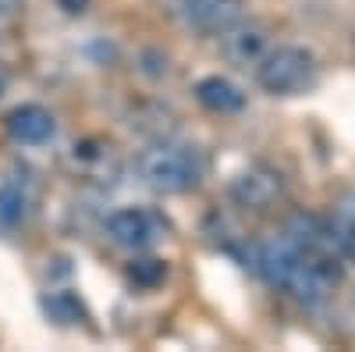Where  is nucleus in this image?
<instances>
[{"label":"nucleus","mask_w":355,"mask_h":352,"mask_svg":"<svg viewBox=\"0 0 355 352\" xmlns=\"http://www.w3.org/2000/svg\"><path fill=\"white\" fill-rule=\"evenodd\" d=\"M139 174L157 192H189L202 178V160L185 146H153L139 157Z\"/></svg>","instance_id":"nucleus-1"},{"label":"nucleus","mask_w":355,"mask_h":352,"mask_svg":"<svg viewBox=\"0 0 355 352\" xmlns=\"http://www.w3.org/2000/svg\"><path fill=\"white\" fill-rule=\"evenodd\" d=\"M316 78V61L302 47H277L266 50L256 61V82L270 97H295L309 90Z\"/></svg>","instance_id":"nucleus-2"},{"label":"nucleus","mask_w":355,"mask_h":352,"mask_svg":"<svg viewBox=\"0 0 355 352\" xmlns=\"http://www.w3.org/2000/svg\"><path fill=\"white\" fill-rule=\"evenodd\" d=\"M174 8L189 28L206 33V36L227 33V28L234 22H242V15H245L242 0H174Z\"/></svg>","instance_id":"nucleus-3"},{"label":"nucleus","mask_w":355,"mask_h":352,"mask_svg":"<svg viewBox=\"0 0 355 352\" xmlns=\"http://www.w3.org/2000/svg\"><path fill=\"white\" fill-rule=\"evenodd\" d=\"M164 221L150 210H117L107 217V239L121 249H150L160 235H164Z\"/></svg>","instance_id":"nucleus-4"},{"label":"nucleus","mask_w":355,"mask_h":352,"mask_svg":"<svg viewBox=\"0 0 355 352\" xmlns=\"http://www.w3.org/2000/svg\"><path fill=\"white\" fill-rule=\"evenodd\" d=\"M8 132L25 146H43L53 139V117L40 103H25L8 114Z\"/></svg>","instance_id":"nucleus-5"},{"label":"nucleus","mask_w":355,"mask_h":352,"mask_svg":"<svg viewBox=\"0 0 355 352\" xmlns=\"http://www.w3.org/2000/svg\"><path fill=\"white\" fill-rule=\"evenodd\" d=\"M224 36V53L231 57L234 65H256L259 57L266 53V33L259 25H242V22H234Z\"/></svg>","instance_id":"nucleus-6"},{"label":"nucleus","mask_w":355,"mask_h":352,"mask_svg":"<svg viewBox=\"0 0 355 352\" xmlns=\"http://www.w3.org/2000/svg\"><path fill=\"white\" fill-rule=\"evenodd\" d=\"M196 97H199L202 107H210L217 114H239L245 107V93L231 78H220V75H206L196 85Z\"/></svg>","instance_id":"nucleus-7"},{"label":"nucleus","mask_w":355,"mask_h":352,"mask_svg":"<svg viewBox=\"0 0 355 352\" xmlns=\"http://www.w3.org/2000/svg\"><path fill=\"white\" fill-rule=\"evenodd\" d=\"M234 199L245 203V207H266L277 192H281V182L274 174H263V171H245L234 178Z\"/></svg>","instance_id":"nucleus-8"},{"label":"nucleus","mask_w":355,"mask_h":352,"mask_svg":"<svg viewBox=\"0 0 355 352\" xmlns=\"http://www.w3.org/2000/svg\"><path fill=\"white\" fill-rule=\"evenodd\" d=\"M21 214H25V196L18 189H0V224L11 228L21 221Z\"/></svg>","instance_id":"nucleus-9"},{"label":"nucleus","mask_w":355,"mask_h":352,"mask_svg":"<svg viewBox=\"0 0 355 352\" xmlns=\"http://www.w3.org/2000/svg\"><path fill=\"white\" fill-rule=\"evenodd\" d=\"M160 274H164V267H160L157 260H142V263H135V267H132V278H135V281H146V285L157 281Z\"/></svg>","instance_id":"nucleus-10"},{"label":"nucleus","mask_w":355,"mask_h":352,"mask_svg":"<svg viewBox=\"0 0 355 352\" xmlns=\"http://www.w3.org/2000/svg\"><path fill=\"white\" fill-rule=\"evenodd\" d=\"M57 4H61L68 15H82V11L89 8V0H57Z\"/></svg>","instance_id":"nucleus-11"},{"label":"nucleus","mask_w":355,"mask_h":352,"mask_svg":"<svg viewBox=\"0 0 355 352\" xmlns=\"http://www.w3.org/2000/svg\"><path fill=\"white\" fill-rule=\"evenodd\" d=\"M4 85H8V72L0 68V93H4Z\"/></svg>","instance_id":"nucleus-12"},{"label":"nucleus","mask_w":355,"mask_h":352,"mask_svg":"<svg viewBox=\"0 0 355 352\" xmlns=\"http://www.w3.org/2000/svg\"><path fill=\"white\" fill-rule=\"evenodd\" d=\"M4 15H8V8H4V0H0V22H4Z\"/></svg>","instance_id":"nucleus-13"}]
</instances>
